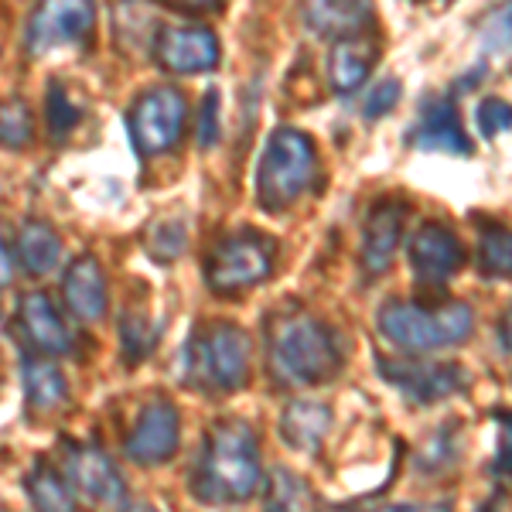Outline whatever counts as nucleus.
Returning a JSON list of instances; mask_svg holds the SVG:
<instances>
[{
	"label": "nucleus",
	"mask_w": 512,
	"mask_h": 512,
	"mask_svg": "<svg viewBox=\"0 0 512 512\" xmlns=\"http://www.w3.org/2000/svg\"><path fill=\"white\" fill-rule=\"evenodd\" d=\"M328 427H332V407L318 400H291L277 420L280 441L301 454H315L325 441Z\"/></svg>",
	"instance_id": "a211bd4d"
},
{
	"label": "nucleus",
	"mask_w": 512,
	"mask_h": 512,
	"mask_svg": "<svg viewBox=\"0 0 512 512\" xmlns=\"http://www.w3.org/2000/svg\"><path fill=\"white\" fill-rule=\"evenodd\" d=\"M216 137H219V93L209 89V96H205V103H202V123H198V144L212 147Z\"/></svg>",
	"instance_id": "2f4dec72"
},
{
	"label": "nucleus",
	"mask_w": 512,
	"mask_h": 512,
	"mask_svg": "<svg viewBox=\"0 0 512 512\" xmlns=\"http://www.w3.org/2000/svg\"><path fill=\"white\" fill-rule=\"evenodd\" d=\"M318 154L315 140L301 130L280 127L270 134L267 151L256 168V198L267 212H280L291 202H297L308 185L315 181Z\"/></svg>",
	"instance_id": "39448f33"
},
{
	"label": "nucleus",
	"mask_w": 512,
	"mask_h": 512,
	"mask_svg": "<svg viewBox=\"0 0 512 512\" xmlns=\"http://www.w3.org/2000/svg\"><path fill=\"white\" fill-rule=\"evenodd\" d=\"M113 24H117V38L123 48H134L137 52H151L154 38H158L161 24L158 14H154L151 4L144 0H123V4L113 11Z\"/></svg>",
	"instance_id": "b1692460"
},
{
	"label": "nucleus",
	"mask_w": 512,
	"mask_h": 512,
	"mask_svg": "<svg viewBox=\"0 0 512 512\" xmlns=\"http://www.w3.org/2000/svg\"><path fill=\"white\" fill-rule=\"evenodd\" d=\"M512 250H509V233L502 226L482 229V243H478V267L485 277H509L512 270Z\"/></svg>",
	"instance_id": "a878e982"
},
{
	"label": "nucleus",
	"mask_w": 512,
	"mask_h": 512,
	"mask_svg": "<svg viewBox=\"0 0 512 512\" xmlns=\"http://www.w3.org/2000/svg\"><path fill=\"white\" fill-rule=\"evenodd\" d=\"M62 239L45 222H24L18 233V263L28 277H45L59 267Z\"/></svg>",
	"instance_id": "412c9836"
},
{
	"label": "nucleus",
	"mask_w": 512,
	"mask_h": 512,
	"mask_svg": "<svg viewBox=\"0 0 512 512\" xmlns=\"http://www.w3.org/2000/svg\"><path fill=\"white\" fill-rule=\"evenodd\" d=\"M253 345L233 321H202L181 352V376L205 396L236 393L250 379Z\"/></svg>",
	"instance_id": "7ed1b4c3"
},
{
	"label": "nucleus",
	"mask_w": 512,
	"mask_h": 512,
	"mask_svg": "<svg viewBox=\"0 0 512 512\" xmlns=\"http://www.w3.org/2000/svg\"><path fill=\"white\" fill-rule=\"evenodd\" d=\"M93 0H38L28 21V52L45 55L55 48L76 45L93 31Z\"/></svg>",
	"instance_id": "9d476101"
},
{
	"label": "nucleus",
	"mask_w": 512,
	"mask_h": 512,
	"mask_svg": "<svg viewBox=\"0 0 512 512\" xmlns=\"http://www.w3.org/2000/svg\"><path fill=\"white\" fill-rule=\"evenodd\" d=\"M11 277H14V256H11V250H7L4 233H0V287L11 284Z\"/></svg>",
	"instance_id": "f704fd0d"
},
{
	"label": "nucleus",
	"mask_w": 512,
	"mask_h": 512,
	"mask_svg": "<svg viewBox=\"0 0 512 512\" xmlns=\"http://www.w3.org/2000/svg\"><path fill=\"white\" fill-rule=\"evenodd\" d=\"M134 512H158V509H151V506H137Z\"/></svg>",
	"instance_id": "e433bc0d"
},
{
	"label": "nucleus",
	"mask_w": 512,
	"mask_h": 512,
	"mask_svg": "<svg viewBox=\"0 0 512 512\" xmlns=\"http://www.w3.org/2000/svg\"><path fill=\"white\" fill-rule=\"evenodd\" d=\"M28 140H31V110L28 106H24L21 99L0 103V144L21 151V147H28Z\"/></svg>",
	"instance_id": "cd10ccee"
},
{
	"label": "nucleus",
	"mask_w": 512,
	"mask_h": 512,
	"mask_svg": "<svg viewBox=\"0 0 512 512\" xmlns=\"http://www.w3.org/2000/svg\"><path fill=\"white\" fill-rule=\"evenodd\" d=\"M373 21V0H304V24L321 38H352Z\"/></svg>",
	"instance_id": "6ab92c4d"
},
{
	"label": "nucleus",
	"mask_w": 512,
	"mask_h": 512,
	"mask_svg": "<svg viewBox=\"0 0 512 512\" xmlns=\"http://www.w3.org/2000/svg\"><path fill=\"white\" fill-rule=\"evenodd\" d=\"M62 294L65 308L72 311L79 321H99L110 308V291H106L103 267L96 263V256H76L69 263L62 277Z\"/></svg>",
	"instance_id": "f3484780"
},
{
	"label": "nucleus",
	"mask_w": 512,
	"mask_h": 512,
	"mask_svg": "<svg viewBox=\"0 0 512 512\" xmlns=\"http://www.w3.org/2000/svg\"><path fill=\"white\" fill-rule=\"evenodd\" d=\"M396 103H400V82H396V79H383L373 89V93H366V99H362V117H366V120H379V117H386V113H390Z\"/></svg>",
	"instance_id": "c756f323"
},
{
	"label": "nucleus",
	"mask_w": 512,
	"mask_h": 512,
	"mask_svg": "<svg viewBox=\"0 0 512 512\" xmlns=\"http://www.w3.org/2000/svg\"><path fill=\"white\" fill-rule=\"evenodd\" d=\"M18 325L24 342L38 355H69L72 345H76L69 321L62 318V311L55 308L52 297L41 291L24 294L18 301Z\"/></svg>",
	"instance_id": "2eb2a0df"
},
{
	"label": "nucleus",
	"mask_w": 512,
	"mask_h": 512,
	"mask_svg": "<svg viewBox=\"0 0 512 512\" xmlns=\"http://www.w3.org/2000/svg\"><path fill=\"white\" fill-rule=\"evenodd\" d=\"M185 120H188L185 96L171 86H161L137 99L127 117V127H130V137H134L137 151L144 154V158H158V154H168L181 140Z\"/></svg>",
	"instance_id": "0eeeda50"
},
{
	"label": "nucleus",
	"mask_w": 512,
	"mask_h": 512,
	"mask_svg": "<svg viewBox=\"0 0 512 512\" xmlns=\"http://www.w3.org/2000/svg\"><path fill=\"white\" fill-rule=\"evenodd\" d=\"M475 120H478V127H482V134H485V137L506 134V130H509V120H512L509 103H506V99H485V103L478 106Z\"/></svg>",
	"instance_id": "7c9ffc66"
},
{
	"label": "nucleus",
	"mask_w": 512,
	"mask_h": 512,
	"mask_svg": "<svg viewBox=\"0 0 512 512\" xmlns=\"http://www.w3.org/2000/svg\"><path fill=\"white\" fill-rule=\"evenodd\" d=\"M62 475L69 489L89 499L99 509H127V482L110 461V454L96 444L65 441Z\"/></svg>",
	"instance_id": "6e6552de"
},
{
	"label": "nucleus",
	"mask_w": 512,
	"mask_h": 512,
	"mask_svg": "<svg viewBox=\"0 0 512 512\" xmlns=\"http://www.w3.org/2000/svg\"><path fill=\"white\" fill-rule=\"evenodd\" d=\"M24 489H28L31 506L38 512H76V492L69 489L62 468H55L52 461L38 458L24 478Z\"/></svg>",
	"instance_id": "4be33fe9"
},
{
	"label": "nucleus",
	"mask_w": 512,
	"mask_h": 512,
	"mask_svg": "<svg viewBox=\"0 0 512 512\" xmlns=\"http://www.w3.org/2000/svg\"><path fill=\"white\" fill-rule=\"evenodd\" d=\"M277 243L260 233H236L212 246L205 256V284L219 297H236L250 287H260L274 274Z\"/></svg>",
	"instance_id": "423d86ee"
},
{
	"label": "nucleus",
	"mask_w": 512,
	"mask_h": 512,
	"mask_svg": "<svg viewBox=\"0 0 512 512\" xmlns=\"http://www.w3.org/2000/svg\"><path fill=\"white\" fill-rule=\"evenodd\" d=\"M465 260V243L448 226H441V222H424L414 233V239H410V267H414L420 284L427 287L451 280L465 267Z\"/></svg>",
	"instance_id": "ddd939ff"
},
{
	"label": "nucleus",
	"mask_w": 512,
	"mask_h": 512,
	"mask_svg": "<svg viewBox=\"0 0 512 512\" xmlns=\"http://www.w3.org/2000/svg\"><path fill=\"white\" fill-rule=\"evenodd\" d=\"M475 328V315L468 304H441V308H424L414 301H386L379 311V332L396 349L410 355H424L437 349L461 345Z\"/></svg>",
	"instance_id": "20e7f679"
},
{
	"label": "nucleus",
	"mask_w": 512,
	"mask_h": 512,
	"mask_svg": "<svg viewBox=\"0 0 512 512\" xmlns=\"http://www.w3.org/2000/svg\"><path fill=\"white\" fill-rule=\"evenodd\" d=\"M342 338L311 311H274L267 318V366L280 386H321L342 373Z\"/></svg>",
	"instance_id": "f257e3e1"
},
{
	"label": "nucleus",
	"mask_w": 512,
	"mask_h": 512,
	"mask_svg": "<svg viewBox=\"0 0 512 512\" xmlns=\"http://www.w3.org/2000/svg\"><path fill=\"white\" fill-rule=\"evenodd\" d=\"M168 4L181 7V11H205V7H216L219 0H168Z\"/></svg>",
	"instance_id": "c9c22d12"
},
{
	"label": "nucleus",
	"mask_w": 512,
	"mask_h": 512,
	"mask_svg": "<svg viewBox=\"0 0 512 512\" xmlns=\"http://www.w3.org/2000/svg\"><path fill=\"white\" fill-rule=\"evenodd\" d=\"M482 512H492V509H482Z\"/></svg>",
	"instance_id": "4c0bfd02"
},
{
	"label": "nucleus",
	"mask_w": 512,
	"mask_h": 512,
	"mask_svg": "<svg viewBox=\"0 0 512 512\" xmlns=\"http://www.w3.org/2000/svg\"><path fill=\"white\" fill-rule=\"evenodd\" d=\"M263 512H308V485L291 468H274L267 478Z\"/></svg>",
	"instance_id": "393cba45"
},
{
	"label": "nucleus",
	"mask_w": 512,
	"mask_h": 512,
	"mask_svg": "<svg viewBox=\"0 0 512 512\" xmlns=\"http://www.w3.org/2000/svg\"><path fill=\"white\" fill-rule=\"evenodd\" d=\"M24 393L35 410H55L69 400V379L55 362L28 359L24 362Z\"/></svg>",
	"instance_id": "5701e85b"
},
{
	"label": "nucleus",
	"mask_w": 512,
	"mask_h": 512,
	"mask_svg": "<svg viewBox=\"0 0 512 512\" xmlns=\"http://www.w3.org/2000/svg\"><path fill=\"white\" fill-rule=\"evenodd\" d=\"M79 120H82L79 106H72L69 93H65L59 82H52L48 86V127H52V137H65Z\"/></svg>",
	"instance_id": "c85d7f7f"
},
{
	"label": "nucleus",
	"mask_w": 512,
	"mask_h": 512,
	"mask_svg": "<svg viewBox=\"0 0 512 512\" xmlns=\"http://www.w3.org/2000/svg\"><path fill=\"white\" fill-rule=\"evenodd\" d=\"M407 144L414 151H441V154H458V158L472 154V140H468L465 127H461L458 110L444 96H427L420 103V120L410 127Z\"/></svg>",
	"instance_id": "4468645a"
},
{
	"label": "nucleus",
	"mask_w": 512,
	"mask_h": 512,
	"mask_svg": "<svg viewBox=\"0 0 512 512\" xmlns=\"http://www.w3.org/2000/svg\"><path fill=\"white\" fill-rule=\"evenodd\" d=\"M379 362V376L403 393V400L417 403V407H431L448 396L461 393L468 386V373L458 362Z\"/></svg>",
	"instance_id": "1a4fd4ad"
},
{
	"label": "nucleus",
	"mask_w": 512,
	"mask_h": 512,
	"mask_svg": "<svg viewBox=\"0 0 512 512\" xmlns=\"http://www.w3.org/2000/svg\"><path fill=\"white\" fill-rule=\"evenodd\" d=\"M178 441H181L178 407L171 400H151L140 410L137 424L130 427L127 441H123V454L140 468H154L164 465L178 451Z\"/></svg>",
	"instance_id": "9b49d317"
},
{
	"label": "nucleus",
	"mask_w": 512,
	"mask_h": 512,
	"mask_svg": "<svg viewBox=\"0 0 512 512\" xmlns=\"http://www.w3.org/2000/svg\"><path fill=\"white\" fill-rule=\"evenodd\" d=\"M376 512H451V502H410V506H386V509H376Z\"/></svg>",
	"instance_id": "72a5a7b5"
},
{
	"label": "nucleus",
	"mask_w": 512,
	"mask_h": 512,
	"mask_svg": "<svg viewBox=\"0 0 512 512\" xmlns=\"http://www.w3.org/2000/svg\"><path fill=\"white\" fill-rule=\"evenodd\" d=\"M158 325H151L147 315H137V311H130V315H123L120 321V342H123V355H127V362H140L144 355H151V349L158 345Z\"/></svg>",
	"instance_id": "bb28decb"
},
{
	"label": "nucleus",
	"mask_w": 512,
	"mask_h": 512,
	"mask_svg": "<svg viewBox=\"0 0 512 512\" xmlns=\"http://www.w3.org/2000/svg\"><path fill=\"white\" fill-rule=\"evenodd\" d=\"M263 485L260 444L246 420L222 417L205 434V448L192 472V495L205 506H239Z\"/></svg>",
	"instance_id": "f03ea898"
},
{
	"label": "nucleus",
	"mask_w": 512,
	"mask_h": 512,
	"mask_svg": "<svg viewBox=\"0 0 512 512\" xmlns=\"http://www.w3.org/2000/svg\"><path fill=\"white\" fill-rule=\"evenodd\" d=\"M495 478L506 482L509 478V424L502 417V444H499V458H495Z\"/></svg>",
	"instance_id": "473e14b6"
},
{
	"label": "nucleus",
	"mask_w": 512,
	"mask_h": 512,
	"mask_svg": "<svg viewBox=\"0 0 512 512\" xmlns=\"http://www.w3.org/2000/svg\"><path fill=\"white\" fill-rule=\"evenodd\" d=\"M151 52L161 69L178 72V76H195V72L216 69L219 38L202 24H175V28L158 31Z\"/></svg>",
	"instance_id": "f8f14e48"
},
{
	"label": "nucleus",
	"mask_w": 512,
	"mask_h": 512,
	"mask_svg": "<svg viewBox=\"0 0 512 512\" xmlns=\"http://www.w3.org/2000/svg\"><path fill=\"white\" fill-rule=\"evenodd\" d=\"M403 239V205L390 202V198H379V202L369 209L366 226H362V270L366 274H386L393 263V253Z\"/></svg>",
	"instance_id": "dca6fc26"
},
{
	"label": "nucleus",
	"mask_w": 512,
	"mask_h": 512,
	"mask_svg": "<svg viewBox=\"0 0 512 512\" xmlns=\"http://www.w3.org/2000/svg\"><path fill=\"white\" fill-rule=\"evenodd\" d=\"M376 62V45L362 35L338 38L332 55H328V79L338 96H352L366 82L369 69Z\"/></svg>",
	"instance_id": "aec40b11"
}]
</instances>
